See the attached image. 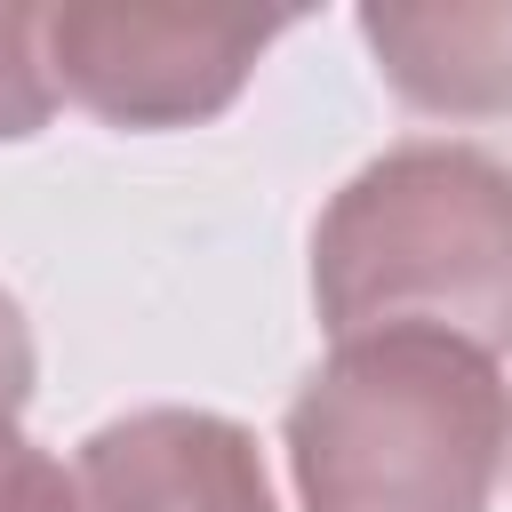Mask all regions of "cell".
Here are the masks:
<instances>
[{"mask_svg": "<svg viewBox=\"0 0 512 512\" xmlns=\"http://www.w3.org/2000/svg\"><path fill=\"white\" fill-rule=\"evenodd\" d=\"M312 312L344 336L432 328L488 360L512 352V160L408 136L352 168L312 224Z\"/></svg>", "mask_w": 512, "mask_h": 512, "instance_id": "6da1fadb", "label": "cell"}, {"mask_svg": "<svg viewBox=\"0 0 512 512\" xmlns=\"http://www.w3.org/2000/svg\"><path fill=\"white\" fill-rule=\"evenodd\" d=\"M280 440L304 512H488L512 456V384L432 328L344 336L296 384Z\"/></svg>", "mask_w": 512, "mask_h": 512, "instance_id": "7a4b0ae2", "label": "cell"}, {"mask_svg": "<svg viewBox=\"0 0 512 512\" xmlns=\"http://www.w3.org/2000/svg\"><path fill=\"white\" fill-rule=\"evenodd\" d=\"M280 16H192V8H48V80L104 128H200L240 104Z\"/></svg>", "mask_w": 512, "mask_h": 512, "instance_id": "3957f363", "label": "cell"}, {"mask_svg": "<svg viewBox=\"0 0 512 512\" xmlns=\"http://www.w3.org/2000/svg\"><path fill=\"white\" fill-rule=\"evenodd\" d=\"M80 512H280L264 448L216 408H128L72 456Z\"/></svg>", "mask_w": 512, "mask_h": 512, "instance_id": "277c9868", "label": "cell"}, {"mask_svg": "<svg viewBox=\"0 0 512 512\" xmlns=\"http://www.w3.org/2000/svg\"><path fill=\"white\" fill-rule=\"evenodd\" d=\"M360 40L408 112H432V120H504L512 112V0L360 8Z\"/></svg>", "mask_w": 512, "mask_h": 512, "instance_id": "5b68a950", "label": "cell"}, {"mask_svg": "<svg viewBox=\"0 0 512 512\" xmlns=\"http://www.w3.org/2000/svg\"><path fill=\"white\" fill-rule=\"evenodd\" d=\"M56 112L48 80V8H0V144L40 136Z\"/></svg>", "mask_w": 512, "mask_h": 512, "instance_id": "8992f818", "label": "cell"}, {"mask_svg": "<svg viewBox=\"0 0 512 512\" xmlns=\"http://www.w3.org/2000/svg\"><path fill=\"white\" fill-rule=\"evenodd\" d=\"M0 512H80L72 464L24 440V424H0Z\"/></svg>", "mask_w": 512, "mask_h": 512, "instance_id": "52a82bcc", "label": "cell"}, {"mask_svg": "<svg viewBox=\"0 0 512 512\" xmlns=\"http://www.w3.org/2000/svg\"><path fill=\"white\" fill-rule=\"evenodd\" d=\"M32 384H40V352H32V320L24 304L0 288V424H16L32 408Z\"/></svg>", "mask_w": 512, "mask_h": 512, "instance_id": "ba28073f", "label": "cell"}]
</instances>
